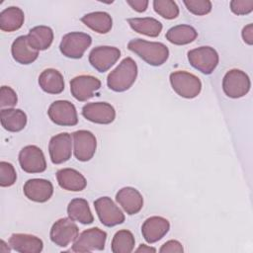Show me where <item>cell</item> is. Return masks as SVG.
<instances>
[{
    "label": "cell",
    "instance_id": "obj_1",
    "mask_svg": "<svg viewBox=\"0 0 253 253\" xmlns=\"http://www.w3.org/2000/svg\"><path fill=\"white\" fill-rule=\"evenodd\" d=\"M127 47L129 50L142 58L146 63L152 66L162 65L166 62L169 56V49L162 42L134 39L129 41Z\"/></svg>",
    "mask_w": 253,
    "mask_h": 253
},
{
    "label": "cell",
    "instance_id": "obj_2",
    "mask_svg": "<svg viewBox=\"0 0 253 253\" xmlns=\"http://www.w3.org/2000/svg\"><path fill=\"white\" fill-rule=\"evenodd\" d=\"M137 76V65L131 57H126L107 77L108 87L115 92L129 89Z\"/></svg>",
    "mask_w": 253,
    "mask_h": 253
},
{
    "label": "cell",
    "instance_id": "obj_3",
    "mask_svg": "<svg viewBox=\"0 0 253 253\" xmlns=\"http://www.w3.org/2000/svg\"><path fill=\"white\" fill-rule=\"evenodd\" d=\"M170 83L173 90L181 97L193 99L202 90V82L196 75L187 71H175L170 74Z\"/></svg>",
    "mask_w": 253,
    "mask_h": 253
},
{
    "label": "cell",
    "instance_id": "obj_4",
    "mask_svg": "<svg viewBox=\"0 0 253 253\" xmlns=\"http://www.w3.org/2000/svg\"><path fill=\"white\" fill-rule=\"evenodd\" d=\"M92 38L85 33L71 32L63 36L59 44L60 52L69 58H81L91 45Z\"/></svg>",
    "mask_w": 253,
    "mask_h": 253
},
{
    "label": "cell",
    "instance_id": "obj_5",
    "mask_svg": "<svg viewBox=\"0 0 253 253\" xmlns=\"http://www.w3.org/2000/svg\"><path fill=\"white\" fill-rule=\"evenodd\" d=\"M249 76L242 70L231 69L227 71L222 79V89L224 94L233 99L245 96L250 90Z\"/></svg>",
    "mask_w": 253,
    "mask_h": 253
},
{
    "label": "cell",
    "instance_id": "obj_6",
    "mask_svg": "<svg viewBox=\"0 0 253 253\" xmlns=\"http://www.w3.org/2000/svg\"><path fill=\"white\" fill-rule=\"evenodd\" d=\"M218 54L213 47L200 46L188 52L190 64L204 74H211L218 64Z\"/></svg>",
    "mask_w": 253,
    "mask_h": 253
},
{
    "label": "cell",
    "instance_id": "obj_7",
    "mask_svg": "<svg viewBox=\"0 0 253 253\" xmlns=\"http://www.w3.org/2000/svg\"><path fill=\"white\" fill-rule=\"evenodd\" d=\"M107 239V233L93 227L81 232L73 242L71 250L73 252H91L95 250H104Z\"/></svg>",
    "mask_w": 253,
    "mask_h": 253
},
{
    "label": "cell",
    "instance_id": "obj_8",
    "mask_svg": "<svg viewBox=\"0 0 253 253\" xmlns=\"http://www.w3.org/2000/svg\"><path fill=\"white\" fill-rule=\"evenodd\" d=\"M79 233L78 226L71 218L63 217L56 220L50 229V240L59 247H66L74 242Z\"/></svg>",
    "mask_w": 253,
    "mask_h": 253
},
{
    "label": "cell",
    "instance_id": "obj_9",
    "mask_svg": "<svg viewBox=\"0 0 253 253\" xmlns=\"http://www.w3.org/2000/svg\"><path fill=\"white\" fill-rule=\"evenodd\" d=\"M94 208L100 221L108 227L121 224L125 221V214L109 197H101L94 202Z\"/></svg>",
    "mask_w": 253,
    "mask_h": 253
},
{
    "label": "cell",
    "instance_id": "obj_10",
    "mask_svg": "<svg viewBox=\"0 0 253 253\" xmlns=\"http://www.w3.org/2000/svg\"><path fill=\"white\" fill-rule=\"evenodd\" d=\"M47 115L52 123L58 126H75L78 123V117L75 106L65 100L53 102L47 111Z\"/></svg>",
    "mask_w": 253,
    "mask_h": 253
},
{
    "label": "cell",
    "instance_id": "obj_11",
    "mask_svg": "<svg viewBox=\"0 0 253 253\" xmlns=\"http://www.w3.org/2000/svg\"><path fill=\"white\" fill-rule=\"evenodd\" d=\"M72 138L76 159L82 162L89 161L94 156L97 148L95 135L89 130L80 129L72 133Z\"/></svg>",
    "mask_w": 253,
    "mask_h": 253
},
{
    "label": "cell",
    "instance_id": "obj_12",
    "mask_svg": "<svg viewBox=\"0 0 253 253\" xmlns=\"http://www.w3.org/2000/svg\"><path fill=\"white\" fill-rule=\"evenodd\" d=\"M21 168L27 173H42L46 169V161L42 149L36 145H27L19 153Z\"/></svg>",
    "mask_w": 253,
    "mask_h": 253
},
{
    "label": "cell",
    "instance_id": "obj_13",
    "mask_svg": "<svg viewBox=\"0 0 253 253\" xmlns=\"http://www.w3.org/2000/svg\"><path fill=\"white\" fill-rule=\"evenodd\" d=\"M121 57V50L115 46L101 45L94 47L89 54V62L99 72L109 70Z\"/></svg>",
    "mask_w": 253,
    "mask_h": 253
},
{
    "label": "cell",
    "instance_id": "obj_14",
    "mask_svg": "<svg viewBox=\"0 0 253 253\" xmlns=\"http://www.w3.org/2000/svg\"><path fill=\"white\" fill-rule=\"evenodd\" d=\"M83 117L95 124L108 125L114 122L116 111L114 107L107 102L88 103L82 108Z\"/></svg>",
    "mask_w": 253,
    "mask_h": 253
},
{
    "label": "cell",
    "instance_id": "obj_15",
    "mask_svg": "<svg viewBox=\"0 0 253 253\" xmlns=\"http://www.w3.org/2000/svg\"><path fill=\"white\" fill-rule=\"evenodd\" d=\"M100 87L101 81L91 75H79L70 81L71 94L80 102H85L91 99Z\"/></svg>",
    "mask_w": 253,
    "mask_h": 253
},
{
    "label": "cell",
    "instance_id": "obj_16",
    "mask_svg": "<svg viewBox=\"0 0 253 253\" xmlns=\"http://www.w3.org/2000/svg\"><path fill=\"white\" fill-rule=\"evenodd\" d=\"M50 160L53 164H61L69 160L72 153V139L67 132L52 136L48 143Z\"/></svg>",
    "mask_w": 253,
    "mask_h": 253
},
{
    "label": "cell",
    "instance_id": "obj_17",
    "mask_svg": "<svg viewBox=\"0 0 253 253\" xmlns=\"http://www.w3.org/2000/svg\"><path fill=\"white\" fill-rule=\"evenodd\" d=\"M25 196L36 203H44L48 201L53 194L52 184L45 179H30L23 188Z\"/></svg>",
    "mask_w": 253,
    "mask_h": 253
},
{
    "label": "cell",
    "instance_id": "obj_18",
    "mask_svg": "<svg viewBox=\"0 0 253 253\" xmlns=\"http://www.w3.org/2000/svg\"><path fill=\"white\" fill-rule=\"evenodd\" d=\"M170 223L162 216H150L141 226V233L143 238L148 243L159 241L169 231Z\"/></svg>",
    "mask_w": 253,
    "mask_h": 253
},
{
    "label": "cell",
    "instance_id": "obj_19",
    "mask_svg": "<svg viewBox=\"0 0 253 253\" xmlns=\"http://www.w3.org/2000/svg\"><path fill=\"white\" fill-rule=\"evenodd\" d=\"M116 201L127 214H135L143 207L141 194L132 187H125L119 190L116 195Z\"/></svg>",
    "mask_w": 253,
    "mask_h": 253
},
{
    "label": "cell",
    "instance_id": "obj_20",
    "mask_svg": "<svg viewBox=\"0 0 253 253\" xmlns=\"http://www.w3.org/2000/svg\"><path fill=\"white\" fill-rule=\"evenodd\" d=\"M10 247L20 253H40L43 248L42 239L35 235L14 233L9 238Z\"/></svg>",
    "mask_w": 253,
    "mask_h": 253
},
{
    "label": "cell",
    "instance_id": "obj_21",
    "mask_svg": "<svg viewBox=\"0 0 253 253\" xmlns=\"http://www.w3.org/2000/svg\"><path fill=\"white\" fill-rule=\"evenodd\" d=\"M56 179L58 185L66 190L72 192H80L87 186L85 177L75 169L63 168L56 172Z\"/></svg>",
    "mask_w": 253,
    "mask_h": 253
},
{
    "label": "cell",
    "instance_id": "obj_22",
    "mask_svg": "<svg viewBox=\"0 0 253 253\" xmlns=\"http://www.w3.org/2000/svg\"><path fill=\"white\" fill-rule=\"evenodd\" d=\"M11 52L13 58L21 64H30L39 56V50L31 46L27 36H20L13 42Z\"/></svg>",
    "mask_w": 253,
    "mask_h": 253
},
{
    "label": "cell",
    "instance_id": "obj_23",
    "mask_svg": "<svg viewBox=\"0 0 253 253\" xmlns=\"http://www.w3.org/2000/svg\"><path fill=\"white\" fill-rule=\"evenodd\" d=\"M40 87L48 94H59L64 90L62 74L53 68L43 70L39 76Z\"/></svg>",
    "mask_w": 253,
    "mask_h": 253
},
{
    "label": "cell",
    "instance_id": "obj_24",
    "mask_svg": "<svg viewBox=\"0 0 253 253\" xmlns=\"http://www.w3.org/2000/svg\"><path fill=\"white\" fill-rule=\"evenodd\" d=\"M2 126L12 132L22 130L27 125V116L20 109H2L0 113Z\"/></svg>",
    "mask_w": 253,
    "mask_h": 253
},
{
    "label": "cell",
    "instance_id": "obj_25",
    "mask_svg": "<svg viewBox=\"0 0 253 253\" xmlns=\"http://www.w3.org/2000/svg\"><path fill=\"white\" fill-rule=\"evenodd\" d=\"M29 43L37 50H44L50 46L53 41V32L47 26H37L27 35Z\"/></svg>",
    "mask_w": 253,
    "mask_h": 253
},
{
    "label": "cell",
    "instance_id": "obj_26",
    "mask_svg": "<svg viewBox=\"0 0 253 253\" xmlns=\"http://www.w3.org/2000/svg\"><path fill=\"white\" fill-rule=\"evenodd\" d=\"M67 213L69 218L74 221H79L82 224H90L94 221V216L88 202L84 199L76 198L71 200L67 207Z\"/></svg>",
    "mask_w": 253,
    "mask_h": 253
},
{
    "label": "cell",
    "instance_id": "obj_27",
    "mask_svg": "<svg viewBox=\"0 0 253 253\" xmlns=\"http://www.w3.org/2000/svg\"><path fill=\"white\" fill-rule=\"evenodd\" d=\"M25 20V15L19 7L11 6L0 13V29L4 32H14L19 30Z\"/></svg>",
    "mask_w": 253,
    "mask_h": 253
},
{
    "label": "cell",
    "instance_id": "obj_28",
    "mask_svg": "<svg viewBox=\"0 0 253 253\" xmlns=\"http://www.w3.org/2000/svg\"><path fill=\"white\" fill-rule=\"evenodd\" d=\"M127 23L134 32L151 38L158 37L162 31V24L151 17L130 18Z\"/></svg>",
    "mask_w": 253,
    "mask_h": 253
},
{
    "label": "cell",
    "instance_id": "obj_29",
    "mask_svg": "<svg viewBox=\"0 0 253 253\" xmlns=\"http://www.w3.org/2000/svg\"><path fill=\"white\" fill-rule=\"evenodd\" d=\"M81 21L89 27L91 30L97 32L98 34H107L111 31L113 26V20L111 16L102 11L92 12L84 15Z\"/></svg>",
    "mask_w": 253,
    "mask_h": 253
},
{
    "label": "cell",
    "instance_id": "obj_30",
    "mask_svg": "<svg viewBox=\"0 0 253 253\" xmlns=\"http://www.w3.org/2000/svg\"><path fill=\"white\" fill-rule=\"evenodd\" d=\"M198 33L190 25H177L170 28L166 33V40L173 44L184 45L196 40Z\"/></svg>",
    "mask_w": 253,
    "mask_h": 253
},
{
    "label": "cell",
    "instance_id": "obj_31",
    "mask_svg": "<svg viewBox=\"0 0 253 253\" xmlns=\"http://www.w3.org/2000/svg\"><path fill=\"white\" fill-rule=\"evenodd\" d=\"M135 240L129 230L122 229L115 233L112 240V251L114 253H130L134 248Z\"/></svg>",
    "mask_w": 253,
    "mask_h": 253
},
{
    "label": "cell",
    "instance_id": "obj_32",
    "mask_svg": "<svg viewBox=\"0 0 253 253\" xmlns=\"http://www.w3.org/2000/svg\"><path fill=\"white\" fill-rule=\"evenodd\" d=\"M153 8L158 15L167 20L175 19L179 15V7L172 0H154Z\"/></svg>",
    "mask_w": 253,
    "mask_h": 253
},
{
    "label": "cell",
    "instance_id": "obj_33",
    "mask_svg": "<svg viewBox=\"0 0 253 253\" xmlns=\"http://www.w3.org/2000/svg\"><path fill=\"white\" fill-rule=\"evenodd\" d=\"M17 179V174L14 166L6 161L0 162V186L10 187Z\"/></svg>",
    "mask_w": 253,
    "mask_h": 253
},
{
    "label": "cell",
    "instance_id": "obj_34",
    "mask_svg": "<svg viewBox=\"0 0 253 253\" xmlns=\"http://www.w3.org/2000/svg\"><path fill=\"white\" fill-rule=\"evenodd\" d=\"M184 4L191 13L197 16H203L211 11V2L209 0H185Z\"/></svg>",
    "mask_w": 253,
    "mask_h": 253
},
{
    "label": "cell",
    "instance_id": "obj_35",
    "mask_svg": "<svg viewBox=\"0 0 253 253\" xmlns=\"http://www.w3.org/2000/svg\"><path fill=\"white\" fill-rule=\"evenodd\" d=\"M18 98L16 92L9 86H2L0 89V107L12 108L17 104Z\"/></svg>",
    "mask_w": 253,
    "mask_h": 253
},
{
    "label": "cell",
    "instance_id": "obj_36",
    "mask_svg": "<svg viewBox=\"0 0 253 253\" xmlns=\"http://www.w3.org/2000/svg\"><path fill=\"white\" fill-rule=\"evenodd\" d=\"M230 10L235 15H246L253 10V0H232Z\"/></svg>",
    "mask_w": 253,
    "mask_h": 253
},
{
    "label": "cell",
    "instance_id": "obj_37",
    "mask_svg": "<svg viewBox=\"0 0 253 253\" xmlns=\"http://www.w3.org/2000/svg\"><path fill=\"white\" fill-rule=\"evenodd\" d=\"M183 251L184 248L182 244L177 240H169L165 242L159 249V252L161 253H182Z\"/></svg>",
    "mask_w": 253,
    "mask_h": 253
},
{
    "label": "cell",
    "instance_id": "obj_38",
    "mask_svg": "<svg viewBox=\"0 0 253 253\" xmlns=\"http://www.w3.org/2000/svg\"><path fill=\"white\" fill-rule=\"evenodd\" d=\"M126 3L136 12H144L147 9L148 1L147 0H126Z\"/></svg>",
    "mask_w": 253,
    "mask_h": 253
},
{
    "label": "cell",
    "instance_id": "obj_39",
    "mask_svg": "<svg viewBox=\"0 0 253 253\" xmlns=\"http://www.w3.org/2000/svg\"><path fill=\"white\" fill-rule=\"evenodd\" d=\"M242 39L244 42L251 45L253 43V25L248 24L242 30Z\"/></svg>",
    "mask_w": 253,
    "mask_h": 253
},
{
    "label": "cell",
    "instance_id": "obj_40",
    "mask_svg": "<svg viewBox=\"0 0 253 253\" xmlns=\"http://www.w3.org/2000/svg\"><path fill=\"white\" fill-rule=\"evenodd\" d=\"M135 252H142V253H148V252H156V249L150 246H147L145 244H140L137 249H135Z\"/></svg>",
    "mask_w": 253,
    "mask_h": 253
},
{
    "label": "cell",
    "instance_id": "obj_41",
    "mask_svg": "<svg viewBox=\"0 0 253 253\" xmlns=\"http://www.w3.org/2000/svg\"><path fill=\"white\" fill-rule=\"evenodd\" d=\"M6 245L7 244L4 242V240L0 241V252H10V248Z\"/></svg>",
    "mask_w": 253,
    "mask_h": 253
}]
</instances>
